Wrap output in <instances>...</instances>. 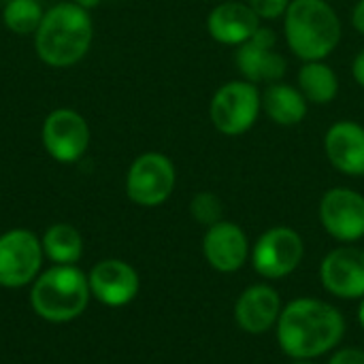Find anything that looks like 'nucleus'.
I'll return each instance as SVG.
<instances>
[{
  "label": "nucleus",
  "mask_w": 364,
  "mask_h": 364,
  "mask_svg": "<svg viewBox=\"0 0 364 364\" xmlns=\"http://www.w3.org/2000/svg\"><path fill=\"white\" fill-rule=\"evenodd\" d=\"M290 2L292 0H250L247 4L254 9L260 21H275V19H284Z\"/></svg>",
  "instance_id": "23"
},
{
  "label": "nucleus",
  "mask_w": 364,
  "mask_h": 364,
  "mask_svg": "<svg viewBox=\"0 0 364 364\" xmlns=\"http://www.w3.org/2000/svg\"><path fill=\"white\" fill-rule=\"evenodd\" d=\"M343 34L337 11L326 0H292L284 15V36L303 62L326 60Z\"/></svg>",
  "instance_id": "3"
},
{
  "label": "nucleus",
  "mask_w": 364,
  "mask_h": 364,
  "mask_svg": "<svg viewBox=\"0 0 364 364\" xmlns=\"http://www.w3.org/2000/svg\"><path fill=\"white\" fill-rule=\"evenodd\" d=\"M177 183V171L168 156L145 151L136 156L126 173V196L139 207L164 205Z\"/></svg>",
  "instance_id": "6"
},
{
  "label": "nucleus",
  "mask_w": 364,
  "mask_h": 364,
  "mask_svg": "<svg viewBox=\"0 0 364 364\" xmlns=\"http://www.w3.org/2000/svg\"><path fill=\"white\" fill-rule=\"evenodd\" d=\"M309 102L296 85L275 81L262 90V113L277 126H296L307 117Z\"/></svg>",
  "instance_id": "18"
},
{
  "label": "nucleus",
  "mask_w": 364,
  "mask_h": 364,
  "mask_svg": "<svg viewBox=\"0 0 364 364\" xmlns=\"http://www.w3.org/2000/svg\"><path fill=\"white\" fill-rule=\"evenodd\" d=\"M203 254L215 271L235 273L250 258L247 235L239 224L222 220L207 228L203 237Z\"/></svg>",
  "instance_id": "14"
},
{
  "label": "nucleus",
  "mask_w": 364,
  "mask_h": 364,
  "mask_svg": "<svg viewBox=\"0 0 364 364\" xmlns=\"http://www.w3.org/2000/svg\"><path fill=\"white\" fill-rule=\"evenodd\" d=\"M87 282L92 296L107 307L130 305L141 288V279L134 267L119 258H107L96 262L87 273Z\"/></svg>",
  "instance_id": "12"
},
{
  "label": "nucleus",
  "mask_w": 364,
  "mask_h": 364,
  "mask_svg": "<svg viewBox=\"0 0 364 364\" xmlns=\"http://www.w3.org/2000/svg\"><path fill=\"white\" fill-rule=\"evenodd\" d=\"M92 299L87 273L77 264H53L43 271L30 290L34 314L51 324H66L83 316Z\"/></svg>",
  "instance_id": "4"
},
{
  "label": "nucleus",
  "mask_w": 364,
  "mask_h": 364,
  "mask_svg": "<svg viewBox=\"0 0 364 364\" xmlns=\"http://www.w3.org/2000/svg\"><path fill=\"white\" fill-rule=\"evenodd\" d=\"M282 314V299L275 288L258 284L241 292L235 305V320L241 331L250 335H262L277 326Z\"/></svg>",
  "instance_id": "17"
},
{
  "label": "nucleus",
  "mask_w": 364,
  "mask_h": 364,
  "mask_svg": "<svg viewBox=\"0 0 364 364\" xmlns=\"http://www.w3.org/2000/svg\"><path fill=\"white\" fill-rule=\"evenodd\" d=\"M296 87L307 98L309 105H328L339 94V77L337 73L324 62H303L299 75H296Z\"/></svg>",
  "instance_id": "19"
},
{
  "label": "nucleus",
  "mask_w": 364,
  "mask_h": 364,
  "mask_svg": "<svg viewBox=\"0 0 364 364\" xmlns=\"http://www.w3.org/2000/svg\"><path fill=\"white\" fill-rule=\"evenodd\" d=\"M87 119L75 109H53L41 126V143L51 160L60 164L79 162L90 147Z\"/></svg>",
  "instance_id": "8"
},
{
  "label": "nucleus",
  "mask_w": 364,
  "mask_h": 364,
  "mask_svg": "<svg viewBox=\"0 0 364 364\" xmlns=\"http://www.w3.org/2000/svg\"><path fill=\"white\" fill-rule=\"evenodd\" d=\"M358 322H360V326L364 328V296L363 301H360V307H358Z\"/></svg>",
  "instance_id": "28"
},
{
  "label": "nucleus",
  "mask_w": 364,
  "mask_h": 364,
  "mask_svg": "<svg viewBox=\"0 0 364 364\" xmlns=\"http://www.w3.org/2000/svg\"><path fill=\"white\" fill-rule=\"evenodd\" d=\"M43 254L53 264H77L83 256L81 232L66 222H58L45 230L41 237Z\"/></svg>",
  "instance_id": "20"
},
{
  "label": "nucleus",
  "mask_w": 364,
  "mask_h": 364,
  "mask_svg": "<svg viewBox=\"0 0 364 364\" xmlns=\"http://www.w3.org/2000/svg\"><path fill=\"white\" fill-rule=\"evenodd\" d=\"M328 364H364V352L358 348H346L333 354Z\"/></svg>",
  "instance_id": "24"
},
{
  "label": "nucleus",
  "mask_w": 364,
  "mask_h": 364,
  "mask_svg": "<svg viewBox=\"0 0 364 364\" xmlns=\"http://www.w3.org/2000/svg\"><path fill=\"white\" fill-rule=\"evenodd\" d=\"M328 162L348 177L364 175V126L354 119L335 122L324 134Z\"/></svg>",
  "instance_id": "16"
},
{
  "label": "nucleus",
  "mask_w": 364,
  "mask_h": 364,
  "mask_svg": "<svg viewBox=\"0 0 364 364\" xmlns=\"http://www.w3.org/2000/svg\"><path fill=\"white\" fill-rule=\"evenodd\" d=\"M262 113V90L245 79L224 83L211 98L209 117L224 136H241L258 122Z\"/></svg>",
  "instance_id": "5"
},
{
  "label": "nucleus",
  "mask_w": 364,
  "mask_h": 364,
  "mask_svg": "<svg viewBox=\"0 0 364 364\" xmlns=\"http://www.w3.org/2000/svg\"><path fill=\"white\" fill-rule=\"evenodd\" d=\"M303 254L301 235L290 226H275L258 237L252 250V264L264 279H282L296 271Z\"/></svg>",
  "instance_id": "9"
},
{
  "label": "nucleus",
  "mask_w": 364,
  "mask_h": 364,
  "mask_svg": "<svg viewBox=\"0 0 364 364\" xmlns=\"http://www.w3.org/2000/svg\"><path fill=\"white\" fill-rule=\"evenodd\" d=\"M190 213L192 218L200 224V226H213L218 222H222L224 215V205L220 200L218 194L213 192H198L192 203H190Z\"/></svg>",
  "instance_id": "22"
},
{
  "label": "nucleus",
  "mask_w": 364,
  "mask_h": 364,
  "mask_svg": "<svg viewBox=\"0 0 364 364\" xmlns=\"http://www.w3.org/2000/svg\"><path fill=\"white\" fill-rule=\"evenodd\" d=\"M220 2H222V0H220Z\"/></svg>",
  "instance_id": "30"
},
{
  "label": "nucleus",
  "mask_w": 364,
  "mask_h": 364,
  "mask_svg": "<svg viewBox=\"0 0 364 364\" xmlns=\"http://www.w3.org/2000/svg\"><path fill=\"white\" fill-rule=\"evenodd\" d=\"M320 279L324 290L337 299H363L364 250L346 245L326 254L320 264Z\"/></svg>",
  "instance_id": "13"
},
{
  "label": "nucleus",
  "mask_w": 364,
  "mask_h": 364,
  "mask_svg": "<svg viewBox=\"0 0 364 364\" xmlns=\"http://www.w3.org/2000/svg\"><path fill=\"white\" fill-rule=\"evenodd\" d=\"M262 26L260 17L247 2L241 0H222L207 15V32L209 36L228 47H239L247 38H252Z\"/></svg>",
  "instance_id": "15"
},
{
  "label": "nucleus",
  "mask_w": 364,
  "mask_h": 364,
  "mask_svg": "<svg viewBox=\"0 0 364 364\" xmlns=\"http://www.w3.org/2000/svg\"><path fill=\"white\" fill-rule=\"evenodd\" d=\"M324 230L341 241L356 243L364 237V196L352 188H333L320 200Z\"/></svg>",
  "instance_id": "11"
},
{
  "label": "nucleus",
  "mask_w": 364,
  "mask_h": 364,
  "mask_svg": "<svg viewBox=\"0 0 364 364\" xmlns=\"http://www.w3.org/2000/svg\"><path fill=\"white\" fill-rule=\"evenodd\" d=\"M94 41V21L87 9L66 0L49 6L34 32V49L51 68L79 64Z\"/></svg>",
  "instance_id": "2"
},
{
  "label": "nucleus",
  "mask_w": 364,
  "mask_h": 364,
  "mask_svg": "<svg viewBox=\"0 0 364 364\" xmlns=\"http://www.w3.org/2000/svg\"><path fill=\"white\" fill-rule=\"evenodd\" d=\"M352 75H354V81L364 90V49H360L352 62Z\"/></svg>",
  "instance_id": "25"
},
{
  "label": "nucleus",
  "mask_w": 364,
  "mask_h": 364,
  "mask_svg": "<svg viewBox=\"0 0 364 364\" xmlns=\"http://www.w3.org/2000/svg\"><path fill=\"white\" fill-rule=\"evenodd\" d=\"M41 239L28 228H11L0 235V288L30 286L43 267Z\"/></svg>",
  "instance_id": "7"
},
{
  "label": "nucleus",
  "mask_w": 364,
  "mask_h": 364,
  "mask_svg": "<svg viewBox=\"0 0 364 364\" xmlns=\"http://www.w3.org/2000/svg\"><path fill=\"white\" fill-rule=\"evenodd\" d=\"M235 64L239 68L241 79L256 85L282 81L288 70V62L277 49V36L267 26H260L252 38L237 47Z\"/></svg>",
  "instance_id": "10"
},
{
  "label": "nucleus",
  "mask_w": 364,
  "mask_h": 364,
  "mask_svg": "<svg viewBox=\"0 0 364 364\" xmlns=\"http://www.w3.org/2000/svg\"><path fill=\"white\" fill-rule=\"evenodd\" d=\"M43 15L45 9L38 0H9L2 9V21L6 30L19 36H34Z\"/></svg>",
  "instance_id": "21"
},
{
  "label": "nucleus",
  "mask_w": 364,
  "mask_h": 364,
  "mask_svg": "<svg viewBox=\"0 0 364 364\" xmlns=\"http://www.w3.org/2000/svg\"><path fill=\"white\" fill-rule=\"evenodd\" d=\"M294 364H314V363H309V360H296Z\"/></svg>",
  "instance_id": "29"
},
{
  "label": "nucleus",
  "mask_w": 364,
  "mask_h": 364,
  "mask_svg": "<svg viewBox=\"0 0 364 364\" xmlns=\"http://www.w3.org/2000/svg\"><path fill=\"white\" fill-rule=\"evenodd\" d=\"M346 333V320L337 307L318 299L288 303L277 320L279 348L294 360H314L335 350Z\"/></svg>",
  "instance_id": "1"
},
{
  "label": "nucleus",
  "mask_w": 364,
  "mask_h": 364,
  "mask_svg": "<svg viewBox=\"0 0 364 364\" xmlns=\"http://www.w3.org/2000/svg\"><path fill=\"white\" fill-rule=\"evenodd\" d=\"M352 26L358 34H364V0H358L352 9Z\"/></svg>",
  "instance_id": "26"
},
{
  "label": "nucleus",
  "mask_w": 364,
  "mask_h": 364,
  "mask_svg": "<svg viewBox=\"0 0 364 364\" xmlns=\"http://www.w3.org/2000/svg\"><path fill=\"white\" fill-rule=\"evenodd\" d=\"M70 2H75V4H79V6H83V9H87V11H92L94 6L100 4V0H70Z\"/></svg>",
  "instance_id": "27"
}]
</instances>
